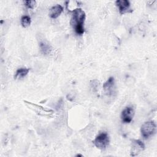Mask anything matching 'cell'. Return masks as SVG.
Returning a JSON list of instances; mask_svg holds the SVG:
<instances>
[{"label": "cell", "mask_w": 157, "mask_h": 157, "mask_svg": "<svg viewBox=\"0 0 157 157\" xmlns=\"http://www.w3.org/2000/svg\"><path fill=\"white\" fill-rule=\"evenodd\" d=\"M85 18V13L82 9L77 8L72 11L71 24L75 33L78 35H82L84 33Z\"/></svg>", "instance_id": "6da1fadb"}, {"label": "cell", "mask_w": 157, "mask_h": 157, "mask_svg": "<svg viewBox=\"0 0 157 157\" xmlns=\"http://www.w3.org/2000/svg\"><path fill=\"white\" fill-rule=\"evenodd\" d=\"M109 137L107 132H102L99 133L93 140V144L99 149L104 150L106 149L109 144Z\"/></svg>", "instance_id": "7a4b0ae2"}, {"label": "cell", "mask_w": 157, "mask_h": 157, "mask_svg": "<svg viewBox=\"0 0 157 157\" xmlns=\"http://www.w3.org/2000/svg\"><path fill=\"white\" fill-rule=\"evenodd\" d=\"M156 124L153 121L145 122L141 126L140 132L144 139H148L152 136L156 131Z\"/></svg>", "instance_id": "3957f363"}, {"label": "cell", "mask_w": 157, "mask_h": 157, "mask_svg": "<svg viewBox=\"0 0 157 157\" xmlns=\"http://www.w3.org/2000/svg\"><path fill=\"white\" fill-rule=\"evenodd\" d=\"M134 115V109L131 106L125 107L121 113V119L124 123H129L132 121Z\"/></svg>", "instance_id": "277c9868"}, {"label": "cell", "mask_w": 157, "mask_h": 157, "mask_svg": "<svg viewBox=\"0 0 157 157\" xmlns=\"http://www.w3.org/2000/svg\"><path fill=\"white\" fill-rule=\"evenodd\" d=\"M145 149L144 144L140 140H133L132 141L131 148V156H134L138 155Z\"/></svg>", "instance_id": "5b68a950"}, {"label": "cell", "mask_w": 157, "mask_h": 157, "mask_svg": "<svg viewBox=\"0 0 157 157\" xmlns=\"http://www.w3.org/2000/svg\"><path fill=\"white\" fill-rule=\"evenodd\" d=\"M103 89L104 93L107 96H112L115 93V79L113 77H109L108 80L104 83Z\"/></svg>", "instance_id": "8992f818"}, {"label": "cell", "mask_w": 157, "mask_h": 157, "mask_svg": "<svg viewBox=\"0 0 157 157\" xmlns=\"http://www.w3.org/2000/svg\"><path fill=\"white\" fill-rule=\"evenodd\" d=\"M115 4L118 8L120 13L121 15L132 12L130 8V2L128 0H118L115 2Z\"/></svg>", "instance_id": "52a82bcc"}, {"label": "cell", "mask_w": 157, "mask_h": 157, "mask_svg": "<svg viewBox=\"0 0 157 157\" xmlns=\"http://www.w3.org/2000/svg\"><path fill=\"white\" fill-rule=\"evenodd\" d=\"M63 10V8L61 5L56 4L50 9L49 16L52 18H56L60 15Z\"/></svg>", "instance_id": "ba28073f"}, {"label": "cell", "mask_w": 157, "mask_h": 157, "mask_svg": "<svg viewBox=\"0 0 157 157\" xmlns=\"http://www.w3.org/2000/svg\"><path fill=\"white\" fill-rule=\"evenodd\" d=\"M40 48L41 50V52L44 55H48L52 51V47L50 45L44 41L40 42Z\"/></svg>", "instance_id": "9c48e42d"}, {"label": "cell", "mask_w": 157, "mask_h": 157, "mask_svg": "<svg viewBox=\"0 0 157 157\" xmlns=\"http://www.w3.org/2000/svg\"><path fill=\"white\" fill-rule=\"evenodd\" d=\"M29 71V68H26V67L19 68L15 72V78H23L28 74Z\"/></svg>", "instance_id": "30bf717a"}, {"label": "cell", "mask_w": 157, "mask_h": 157, "mask_svg": "<svg viewBox=\"0 0 157 157\" xmlns=\"http://www.w3.org/2000/svg\"><path fill=\"white\" fill-rule=\"evenodd\" d=\"M31 18L28 15H24L21 18V25L24 28L28 27L31 24Z\"/></svg>", "instance_id": "8fae6325"}, {"label": "cell", "mask_w": 157, "mask_h": 157, "mask_svg": "<svg viewBox=\"0 0 157 157\" xmlns=\"http://www.w3.org/2000/svg\"><path fill=\"white\" fill-rule=\"evenodd\" d=\"M25 6L28 8V9H34L36 5V1H31V0H28V1H25Z\"/></svg>", "instance_id": "7c38bea8"}]
</instances>
